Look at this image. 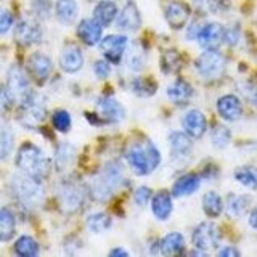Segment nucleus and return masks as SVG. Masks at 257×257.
I'll list each match as a JSON object with an SVG mask.
<instances>
[{"instance_id":"obj_1","label":"nucleus","mask_w":257,"mask_h":257,"mask_svg":"<svg viewBox=\"0 0 257 257\" xmlns=\"http://www.w3.org/2000/svg\"><path fill=\"white\" fill-rule=\"evenodd\" d=\"M125 159L137 175H148L161 164V153L150 140L134 142L125 151Z\"/></svg>"},{"instance_id":"obj_2","label":"nucleus","mask_w":257,"mask_h":257,"mask_svg":"<svg viewBox=\"0 0 257 257\" xmlns=\"http://www.w3.org/2000/svg\"><path fill=\"white\" fill-rule=\"evenodd\" d=\"M16 166L23 172L34 179L42 180L50 172V161L45 153L34 143H24L16 155Z\"/></svg>"},{"instance_id":"obj_3","label":"nucleus","mask_w":257,"mask_h":257,"mask_svg":"<svg viewBox=\"0 0 257 257\" xmlns=\"http://www.w3.org/2000/svg\"><path fill=\"white\" fill-rule=\"evenodd\" d=\"M12 191L15 198L26 207H37L44 203V187L39 179L28 174H18L12 179Z\"/></svg>"},{"instance_id":"obj_4","label":"nucleus","mask_w":257,"mask_h":257,"mask_svg":"<svg viewBox=\"0 0 257 257\" xmlns=\"http://www.w3.org/2000/svg\"><path fill=\"white\" fill-rule=\"evenodd\" d=\"M122 182V169L119 163H108L103 167L100 177L92 185V195L98 201H106L119 183Z\"/></svg>"},{"instance_id":"obj_5","label":"nucleus","mask_w":257,"mask_h":257,"mask_svg":"<svg viewBox=\"0 0 257 257\" xmlns=\"http://www.w3.org/2000/svg\"><path fill=\"white\" fill-rule=\"evenodd\" d=\"M225 56L217 50V48H209V50L201 53L195 61V69L198 74L206 80L220 79L225 72Z\"/></svg>"},{"instance_id":"obj_6","label":"nucleus","mask_w":257,"mask_h":257,"mask_svg":"<svg viewBox=\"0 0 257 257\" xmlns=\"http://www.w3.org/2000/svg\"><path fill=\"white\" fill-rule=\"evenodd\" d=\"M47 116V104L40 95L32 92L20 104V124L28 128H36L44 122Z\"/></svg>"},{"instance_id":"obj_7","label":"nucleus","mask_w":257,"mask_h":257,"mask_svg":"<svg viewBox=\"0 0 257 257\" xmlns=\"http://www.w3.org/2000/svg\"><path fill=\"white\" fill-rule=\"evenodd\" d=\"M7 92L10 95V100L18 104H21L32 93L26 72L16 64H13L7 74Z\"/></svg>"},{"instance_id":"obj_8","label":"nucleus","mask_w":257,"mask_h":257,"mask_svg":"<svg viewBox=\"0 0 257 257\" xmlns=\"http://www.w3.org/2000/svg\"><path fill=\"white\" fill-rule=\"evenodd\" d=\"M220 230L214 222H201L198 227L193 230L191 235V243L195 249L201 252H207L211 249L217 247L220 243Z\"/></svg>"},{"instance_id":"obj_9","label":"nucleus","mask_w":257,"mask_h":257,"mask_svg":"<svg viewBox=\"0 0 257 257\" xmlns=\"http://www.w3.org/2000/svg\"><path fill=\"white\" fill-rule=\"evenodd\" d=\"M128 47V39L124 34H111L106 37H101L100 48L103 52L104 60L111 64H119L122 56L125 55V50Z\"/></svg>"},{"instance_id":"obj_10","label":"nucleus","mask_w":257,"mask_h":257,"mask_svg":"<svg viewBox=\"0 0 257 257\" xmlns=\"http://www.w3.org/2000/svg\"><path fill=\"white\" fill-rule=\"evenodd\" d=\"M85 199V190L80 187L79 183L74 182H66L61 185L60 188V203L61 207L66 212H76L77 209L84 204Z\"/></svg>"},{"instance_id":"obj_11","label":"nucleus","mask_w":257,"mask_h":257,"mask_svg":"<svg viewBox=\"0 0 257 257\" xmlns=\"http://www.w3.org/2000/svg\"><path fill=\"white\" fill-rule=\"evenodd\" d=\"M15 39L21 45H34L42 39V28L34 18H23L15 26Z\"/></svg>"},{"instance_id":"obj_12","label":"nucleus","mask_w":257,"mask_h":257,"mask_svg":"<svg viewBox=\"0 0 257 257\" xmlns=\"http://www.w3.org/2000/svg\"><path fill=\"white\" fill-rule=\"evenodd\" d=\"M217 112L223 120L235 122L243 116V103L236 95L227 93L217 100Z\"/></svg>"},{"instance_id":"obj_13","label":"nucleus","mask_w":257,"mask_h":257,"mask_svg":"<svg viewBox=\"0 0 257 257\" xmlns=\"http://www.w3.org/2000/svg\"><path fill=\"white\" fill-rule=\"evenodd\" d=\"M164 15H166V21L169 26L179 31V29H183L185 24L190 20V8L187 4L180 2V0H171V2L166 5Z\"/></svg>"},{"instance_id":"obj_14","label":"nucleus","mask_w":257,"mask_h":257,"mask_svg":"<svg viewBox=\"0 0 257 257\" xmlns=\"http://www.w3.org/2000/svg\"><path fill=\"white\" fill-rule=\"evenodd\" d=\"M223 34L225 29L219 23H206L199 28L196 39L204 50H209V48H217L223 42Z\"/></svg>"},{"instance_id":"obj_15","label":"nucleus","mask_w":257,"mask_h":257,"mask_svg":"<svg viewBox=\"0 0 257 257\" xmlns=\"http://www.w3.org/2000/svg\"><path fill=\"white\" fill-rule=\"evenodd\" d=\"M182 124L191 139H201L207 131V119L199 109H190L183 116Z\"/></svg>"},{"instance_id":"obj_16","label":"nucleus","mask_w":257,"mask_h":257,"mask_svg":"<svg viewBox=\"0 0 257 257\" xmlns=\"http://www.w3.org/2000/svg\"><path fill=\"white\" fill-rule=\"evenodd\" d=\"M116 26L117 29L125 31V32H134L142 26L140 12H139V8L135 7V4L132 2L125 4V7L116 16Z\"/></svg>"},{"instance_id":"obj_17","label":"nucleus","mask_w":257,"mask_h":257,"mask_svg":"<svg viewBox=\"0 0 257 257\" xmlns=\"http://www.w3.org/2000/svg\"><path fill=\"white\" fill-rule=\"evenodd\" d=\"M77 36L85 45H96L100 44L103 37V26L95 18H85L79 23L77 26Z\"/></svg>"},{"instance_id":"obj_18","label":"nucleus","mask_w":257,"mask_h":257,"mask_svg":"<svg viewBox=\"0 0 257 257\" xmlns=\"http://www.w3.org/2000/svg\"><path fill=\"white\" fill-rule=\"evenodd\" d=\"M96 108H98L100 114L104 117L106 122H119L125 116L124 106L112 96H100L96 100Z\"/></svg>"},{"instance_id":"obj_19","label":"nucleus","mask_w":257,"mask_h":257,"mask_svg":"<svg viewBox=\"0 0 257 257\" xmlns=\"http://www.w3.org/2000/svg\"><path fill=\"white\" fill-rule=\"evenodd\" d=\"M84 64V55L82 50L77 45H66L60 55V66L64 72L74 74Z\"/></svg>"},{"instance_id":"obj_20","label":"nucleus","mask_w":257,"mask_h":257,"mask_svg":"<svg viewBox=\"0 0 257 257\" xmlns=\"http://www.w3.org/2000/svg\"><path fill=\"white\" fill-rule=\"evenodd\" d=\"M52 60L44 53H32L28 58V69L39 82H44L52 72Z\"/></svg>"},{"instance_id":"obj_21","label":"nucleus","mask_w":257,"mask_h":257,"mask_svg":"<svg viewBox=\"0 0 257 257\" xmlns=\"http://www.w3.org/2000/svg\"><path fill=\"white\" fill-rule=\"evenodd\" d=\"M172 193L166 190L158 191L155 196H151V211L158 220H167L172 214Z\"/></svg>"},{"instance_id":"obj_22","label":"nucleus","mask_w":257,"mask_h":257,"mask_svg":"<svg viewBox=\"0 0 257 257\" xmlns=\"http://www.w3.org/2000/svg\"><path fill=\"white\" fill-rule=\"evenodd\" d=\"M201 185V177L198 174H185L175 180L172 187V196L183 198L193 195Z\"/></svg>"},{"instance_id":"obj_23","label":"nucleus","mask_w":257,"mask_h":257,"mask_svg":"<svg viewBox=\"0 0 257 257\" xmlns=\"http://www.w3.org/2000/svg\"><path fill=\"white\" fill-rule=\"evenodd\" d=\"M185 249V238L182 233L172 231L159 241V251L164 255H177L182 254Z\"/></svg>"},{"instance_id":"obj_24","label":"nucleus","mask_w":257,"mask_h":257,"mask_svg":"<svg viewBox=\"0 0 257 257\" xmlns=\"http://www.w3.org/2000/svg\"><path fill=\"white\" fill-rule=\"evenodd\" d=\"M119 10L117 5L112 0H101L93 8V18L98 21L101 26H109L116 20Z\"/></svg>"},{"instance_id":"obj_25","label":"nucleus","mask_w":257,"mask_h":257,"mask_svg":"<svg viewBox=\"0 0 257 257\" xmlns=\"http://www.w3.org/2000/svg\"><path fill=\"white\" fill-rule=\"evenodd\" d=\"M167 96L169 100L174 101L175 104H185L190 101L193 96V87L183 79H177L172 85L167 87Z\"/></svg>"},{"instance_id":"obj_26","label":"nucleus","mask_w":257,"mask_h":257,"mask_svg":"<svg viewBox=\"0 0 257 257\" xmlns=\"http://www.w3.org/2000/svg\"><path fill=\"white\" fill-rule=\"evenodd\" d=\"M55 13L63 24H72L77 18L79 7L76 0H56L55 4Z\"/></svg>"},{"instance_id":"obj_27","label":"nucleus","mask_w":257,"mask_h":257,"mask_svg":"<svg viewBox=\"0 0 257 257\" xmlns=\"http://www.w3.org/2000/svg\"><path fill=\"white\" fill-rule=\"evenodd\" d=\"M169 145L174 156H188L193 148L191 137L187 132H172L169 135Z\"/></svg>"},{"instance_id":"obj_28","label":"nucleus","mask_w":257,"mask_h":257,"mask_svg":"<svg viewBox=\"0 0 257 257\" xmlns=\"http://www.w3.org/2000/svg\"><path fill=\"white\" fill-rule=\"evenodd\" d=\"M16 220L15 214L8 207H0V241H10L15 236Z\"/></svg>"},{"instance_id":"obj_29","label":"nucleus","mask_w":257,"mask_h":257,"mask_svg":"<svg viewBox=\"0 0 257 257\" xmlns=\"http://www.w3.org/2000/svg\"><path fill=\"white\" fill-rule=\"evenodd\" d=\"M76 148L69 143H61L56 147L55 151V164L58 171H66V169L74 163Z\"/></svg>"},{"instance_id":"obj_30","label":"nucleus","mask_w":257,"mask_h":257,"mask_svg":"<svg viewBox=\"0 0 257 257\" xmlns=\"http://www.w3.org/2000/svg\"><path fill=\"white\" fill-rule=\"evenodd\" d=\"M203 211L207 217L215 219L223 211V201L215 191H207L203 196Z\"/></svg>"},{"instance_id":"obj_31","label":"nucleus","mask_w":257,"mask_h":257,"mask_svg":"<svg viewBox=\"0 0 257 257\" xmlns=\"http://www.w3.org/2000/svg\"><path fill=\"white\" fill-rule=\"evenodd\" d=\"M233 177H235V180L243 185V187L249 190H257V169L255 167L241 166L235 171Z\"/></svg>"},{"instance_id":"obj_32","label":"nucleus","mask_w":257,"mask_h":257,"mask_svg":"<svg viewBox=\"0 0 257 257\" xmlns=\"http://www.w3.org/2000/svg\"><path fill=\"white\" fill-rule=\"evenodd\" d=\"M15 135L12 127L0 117V159H5L13 150Z\"/></svg>"},{"instance_id":"obj_33","label":"nucleus","mask_w":257,"mask_h":257,"mask_svg":"<svg viewBox=\"0 0 257 257\" xmlns=\"http://www.w3.org/2000/svg\"><path fill=\"white\" fill-rule=\"evenodd\" d=\"M251 198L244 195H230L227 199V214L228 217H239L247 211Z\"/></svg>"},{"instance_id":"obj_34","label":"nucleus","mask_w":257,"mask_h":257,"mask_svg":"<svg viewBox=\"0 0 257 257\" xmlns=\"http://www.w3.org/2000/svg\"><path fill=\"white\" fill-rule=\"evenodd\" d=\"M15 252L18 255H21V257H34V255L39 254V244L32 236L23 235V236H20L18 239H16Z\"/></svg>"},{"instance_id":"obj_35","label":"nucleus","mask_w":257,"mask_h":257,"mask_svg":"<svg viewBox=\"0 0 257 257\" xmlns=\"http://www.w3.org/2000/svg\"><path fill=\"white\" fill-rule=\"evenodd\" d=\"M125 55H127V68L128 69L135 71V72L143 69L147 58H145V52L142 50L139 44L132 45L131 48H128V52L125 50Z\"/></svg>"},{"instance_id":"obj_36","label":"nucleus","mask_w":257,"mask_h":257,"mask_svg":"<svg viewBox=\"0 0 257 257\" xmlns=\"http://www.w3.org/2000/svg\"><path fill=\"white\" fill-rule=\"evenodd\" d=\"M111 227V217L103 212H93L87 217V228L93 233H101Z\"/></svg>"},{"instance_id":"obj_37","label":"nucleus","mask_w":257,"mask_h":257,"mask_svg":"<svg viewBox=\"0 0 257 257\" xmlns=\"http://www.w3.org/2000/svg\"><path fill=\"white\" fill-rule=\"evenodd\" d=\"M211 140H212V145L215 148H219V150L225 148L231 140L230 128L225 127V125H220V124L214 125V128L211 131Z\"/></svg>"},{"instance_id":"obj_38","label":"nucleus","mask_w":257,"mask_h":257,"mask_svg":"<svg viewBox=\"0 0 257 257\" xmlns=\"http://www.w3.org/2000/svg\"><path fill=\"white\" fill-rule=\"evenodd\" d=\"M132 90L137 93V95H140V96H150L156 92V84L153 82V80L150 79H145V77H137L132 80Z\"/></svg>"},{"instance_id":"obj_39","label":"nucleus","mask_w":257,"mask_h":257,"mask_svg":"<svg viewBox=\"0 0 257 257\" xmlns=\"http://www.w3.org/2000/svg\"><path fill=\"white\" fill-rule=\"evenodd\" d=\"M161 63H163L164 72H175L182 66V58L175 50H167L164 52L163 58H161Z\"/></svg>"},{"instance_id":"obj_40","label":"nucleus","mask_w":257,"mask_h":257,"mask_svg":"<svg viewBox=\"0 0 257 257\" xmlns=\"http://www.w3.org/2000/svg\"><path fill=\"white\" fill-rule=\"evenodd\" d=\"M71 114L64 109H58L53 112L52 116V124L58 132H68L71 128Z\"/></svg>"},{"instance_id":"obj_41","label":"nucleus","mask_w":257,"mask_h":257,"mask_svg":"<svg viewBox=\"0 0 257 257\" xmlns=\"http://www.w3.org/2000/svg\"><path fill=\"white\" fill-rule=\"evenodd\" d=\"M13 26V15L5 10V8H0V36L7 34L8 31Z\"/></svg>"},{"instance_id":"obj_42","label":"nucleus","mask_w":257,"mask_h":257,"mask_svg":"<svg viewBox=\"0 0 257 257\" xmlns=\"http://www.w3.org/2000/svg\"><path fill=\"white\" fill-rule=\"evenodd\" d=\"M151 190L148 187H140V188H137L135 193H134V199H135V203L139 204V206H147L148 204V201L151 199Z\"/></svg>"},{"instance_id":"obj_43","label":"nucleus","mask_w":257,"mask_h":257,"mask_svg":"<svg viewBox=\"0 0 257 257\" xmlns=\"http://www.w3.org/2000/svg\"><path fill=\"white\" fill-rule=\"evenodd\" d=\"M32 8H34L36 15L40 16V18H48V15H50V4H48V0H34Z\"/></svg>"},{"instance_id":"obj_44","label":"nucleus","mask_w":257,"mask_h":257,"mask_svg":"<svg viewBox=\"0 0 257 257\" xmlns=\"http://www.w3.org/2000/svg\"><path fill=\"white\" fill-rule=\"evenodd\" d=\"M93 71H95V74L98 76L100 79H106L109 76V72H111V63L106 61V60L96 61L95 66H93Z\"/></svg>"},{"instance_id":"obj_45","label":"nucleus","mask_w":257,"mask_h":257,"mask_svg":"<svg viewBox=\"0 0 257 257\" xmlns=\"http://www.w3.org/2000/svg\"><path fill=\"white\" fill-rule=\"evenodd\" d=\"M223 40L227 42L230 47L236 45L238 40H239V31L236 28H230V29H225V34H223Z\"/></svg>"},{"instance_id":"obj_46","label":"nucleus","mask_w":257,"mask_h":257,"mask_svg":"<svg viewBox=\"0 0 257 257\" xmlns=\"http://www.w3.org/2000/svg\"><path fill=\"white\" fill-rule=\"evenodd\" d=\"M193 2L203 12H217V0H193Z\"/></svg>"},{"instance_id":"obj_47","label":"nucleus","mask_w":257,"mask_h":257,"mask_svg":"<svg viewBox=\"0 0 257 257\" xmlns=\"http://www.w3.org/2000/svg\"><path fill=\"white\" fill-rule=\"evenodd\" d=\"M10 103H12V100H10V95H8V92H7V87L0 85V116L7 111Z\"/></svg>"},{"instance_id":"obj_48","label":"nucleus","mask_w":257,"mask_h":257,"mask_svg":"<svg viewBox=\"0 0 257 257\" xmlns=\"http://www.w3.org/2000/svg\"><path fill=\"white\" fill-rule=\"evenodd\" d=\"M217 255H220V257H238L239 251L236 247H233V246H225V247H222V249L217 251Z\"/></svg>"},{"instance_id":"obj_49","label":"nucleus","mask_w":257,"mask_h":257,"mask_svg":"<svg viewBox=\"0 0 257 257\" xmlns=\"http://www.w3.org/2000/svg\"><path fill=\"white\" fill-rule=\"evenodd\" d=\"M249 223H251V227L257 230V206L251 211V214H249Z\"/></svg>"},{"instance_id":"obj_50","label":"nucleus","mask_w":257,"mask_h":257,"mask_svg":"<svg viewBox=\"0 0 257 257\" xmlns=\"http://www.w3.org/2000/svg\"><path fill=\"white\" fill-rule=\"evenodd\" d=\"M109 255H112V257H116V255H124V257H127L128 252L124 251V249H120V247H116V249H112V251L109 252Z\"/></svg>"},{"instance_id":"obj_51","label":"nucleus","mask_w":257,"mask_h":257,"mask_svg":"<svg viewBox=\"0 0 257 257\" xmlns=\"http://www.w3.org/2000/svg\"><path fill=\"white\" fill-rule=\"evenodd\" d=\"M247 98L251 100L255 104V106H257V88H252V90L247 92Z\"/></svg>"}]
</instances>
